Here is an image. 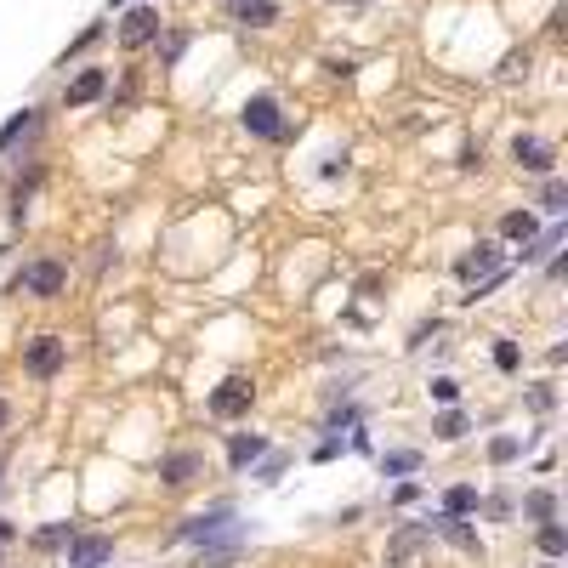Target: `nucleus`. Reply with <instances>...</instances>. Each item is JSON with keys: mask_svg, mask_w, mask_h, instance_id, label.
<instances>
[{"mask_svg": "<svg viewBox=\"0 0 568 568\" xmlns=\"http://www.w3.org/2000/svg\"><path fill=\"white\" fill-rule=\"evenodd\" d=\"M239 551H245V546H199L194 568H233V563H239Z\"/></svg>", "mask_w": 568, "mask_h": 568, "instance_id": "nucleus-25", "label": "nucleus"}, {"mask_svg": "<svg viewBox=\"0 0 568 568\" xmlns=\"http://www.w3.org/2000/svg\"><path fill=\"white\" fill-rule=\"evenodd\" d=\"M432 546V534H426V523H404V529L387 540V568H409L421 551Z\"/></svg>", "mask_w": 568, "mask_h": 568, "instance_id": "nucleus-10", "label": "nucleus"}, {"mask_svg": "<svg viewBox=\"0 0 568 568\" xmlns=\"http://www.w3.org/2000/svg\"><path fill=\"white\" fill-rule=\"evenodd\" d=\"M239 120H245L250 137H267V142L290 137V125H284V108H279V97H273V91H256V97H245Z\"/></svg>", "mask_w": 568, "mask_h": 568, "instance_id": "nucleus-2", "label": "nucleus"}, {"mask_svg": "<svg viewBox=\"0 0 568 568\" xmlns=\"http://www.w3.org/2000/svg\"><path fill=\"white\" fill-rule=\"evenodd\" d=\"M205 478V455L199 449H165L160 455V483L165 489H194Z\"/></svg>", "mask_w": 568, "mask_h": 568, "instance_id": "nucleus-7", "label": "nucleus"}, {"mask_svg": "<svg viewBox=\"0 0 568 568\" xmlns=\"http://www.w3.org/2000/svg\"><path fill=\"white\" fill-rule=\"evenodd\" d=\"M534 546H540L546 563H557V557L568 551V529H563V523H540V529H534Z\"/></svg>", "mask_w": 568, "mask_h": 568, "instance_id": "nucleus-20", "label": "nucleus"}, {"mask_svg": "<svg viewBox=\"0 0 568 568\" xmlns=\"http://www.w3.org/2000/svg\"><path fill=\"white\" fill-rule=\"evenodd\" d=\"M6 540H18V523H12V517H0V546H6Z\"/></svg>", "mask_w": 568, "mask_h": 568, "instance_id": "nucleus-40", "label": "nucleus"}, {"mask_svg": "<svg viewBox=\"0 0 568 568\" xmlns=\"http://www.w3.org/2000/svg\"><path fill=\"white\" fill-rule=\"evenodd\" d=\"M495 370H500V375H517V370H523V353H517V341H512V336H500V341H495Z\"/></svg>", "mask_w": 568, "mask_h": 568, "instance_id": "nucleus-26", "label": "nucleus"}, {"mask_svg": "<svg viewBox=\"0 0 568 568\" xmlns=\"http://www.w3.org/2000/svg\"><path fill=\"white\" fill-rule=\"evenodd\" d=\"M478 506H483V500H478V489H472V483H455V489L444 495V517H472Z\"/></svg>", "mask_w": 568, "mask_h": 568, "instance_id": "nucleus-22", "label": "nucleus"}, {"mask_svg": "<svg viewBox=\"0 0 568 568\" xmlns=\"http://www.w3.org/2000/svg\"><path fill=\"white\" fill-rule=\"evenodd\" d=\"M523 523H557V489H529L523 495Z\"/></svg>", "mask_w": 568, "mask_h": 568, "instance_id": "nucleus-16", "label": "nucleus"}, {"mask_svg": "<svg viewBox=\"0 0 568 568\" xmlns=\"http://www.w3.org/2000/svg\"><path fill=\"white\" fill-rule=\"evenodd\" d=\"M165 29L160 18V6H148V0H137V6H125V18H120V46L125 52H142V46H154Z\"/></svg>", "mask_w": 568, "mask_h": 568, "instance_id": "nucleus-5", "label": "nucleus"}, {"mask_svg": "<svg viewBox=\"0 0 568 568\" xmlns=\"http://www.w3.org/2000/svg\"><path fill=\"white\" fill-rule=\"evenodd\" d=\"M35 131H40V108H18L12 120L0 125V154H12V148H18L23 137H35Z\"/></svg>", "mask_w": 568, "mask_h": 568, "instance_id": "nucleus-15", "label": "nucleus"}, {"mask_svg": "<svg viewBox=\"0 0 568 568\" xmlns=\"http://www.w3.org/2000/svg\"><path fill=\"white\" fill-rule=\"evenodd\" d=\"M409 472H421V449H387L381 455V478H409Z\"/></svg>", "mask_w": 568, "mask_h": 568, "instance_id": "nucleus-21", "label": "nucleus"}, {"mask_svg": "<svg viewBox=\"0 0 568 568\" xmlns=\"http://www.w3.org/2000/svg\"><path fill=\"white\" fill-rule=\"evenodd\" d=\"M103 91H108V69H80L69 86H63V108H86V103H97Z\"/></svg>", "mask_w": 568, "mask_h": 568, "instance_id": "nucleus-13", "label": "nucleus"}, {"mask_svg": "<svg viewBox=\"0 0 568 568\" xmlns=\"http://www.w3.org/2000/svg\"><path fill=\"white\" fill-rule=\"evenodd\" d=\"M529 404H534V409H540V415H546V409H551V404H557V392H551V387H534V392H529Z\"/></svg>", "mask_w": 568, "mask_h": 568, "instance_id": "nucleus-38", "label": "nucleus"}, {"mask_svg": "<svg viewBox=\"0 0 568 568\" xmlns=\"http://www.w3.org/2000/svg\"><path fill=\"white\" fill-rule=\"evenodd\" d=\"M358 421H364V409H358V404H341V409H330L324 432H330V438H341V426H358Z\"/></svg>", "mask_w": 568, "mask_h": 568, "instance_id": "nucleus-27", "label": "nucleus"}, {"mask_svg": "<svg viewBox=\"0 0 568 568\" xmlns=\"http://www.w3.org/2000/svg\"><path fill=\"white\" fill-rule=\"evenodd\" d=\"M512 160L523 165V171H534V177H557V148H551L546 137H517Z\"/></svg>", "mask_w": 568, "mask_h": 568, "instance_id": "nucleus-9", "label": "nucleus"}, {"mask_svg": "<svg viewBox=\"0 0 568 568\" xmlns=\"http://www.w3.org/2000/svg\"><path fill=\"white\" fill-rule=\"evenodd\" d=\"M489 273H500V245L495 239H483V245H472L455 262V279H466V284H478V279H489Z\"/></svg>", "mask_w": 568, "mask_h": 568, "instance_id": "nucleus-12", "label": "nucleus"}, {"mask_svg": "<svg viewBox=\"0 0 568 568\" xmlns=\"http://www.w3.org/2000/svg\"><path fill=\"white\" fill-rule=\"evenodd\" d=\"M415 500H421V483H398L392 489V506H415Z\"/></svg>", "mask_w": 568, "mask_h": 568, "instance_id": "nucleus-32", "label": "nucleus"}, {"mask_svg": "<svg viewBox=\"0 0 568 568\" xmlns=\"http://www.w3.org/2000/svg\"><path fill=\"white\" fill-rule=\"evenodd\" d=\"M432 398H438V404H455V398H461V381H455V375H438V381H432Z\"/></svg>", "mask_w": 568, "mask_h": 568, "instance_id": "nucleus-30", "label": "nucleus"}, {"mask_svg": "<svg viewBox=\"0 0 568 568\" xmlns=\"http://www.w3.org/2000/svg\"><path fill=\"white\" fill-rule=\"evenodd\" d=\"M324 69L336 74V80H353V74H358V63H353V57H330V63H324Z\"/></svg>", "mask_w": 568, "mask_h": 568, "instance_id": "nucleus-34", "label": "nucleus"}, {"mask_svg": "<svg viewBox=\"0 0 568 568\" xmlns=\"http://www.w3.org/2000/svg\"><path fill=\"white\" fill-rule=\"evenodd\" d=\"M250 404H256V381H250V375H228V381L211 392L216 421H239V415H250Z\"/></svg>", "mask_w": 568, "mask_h": 568, "instance_id": "nucleus-6", "label": "nucleus"}, {"mask_svg": "<svg viewBox=\"0 0 568 568\" xmlns=\"http://www.w3.org/2000/svg\"><path fill=\"white\" fill-rule=\"evenodd\" d=\"M336 6H364V0H336Z\"/></svg>", "mask_w": 568, "mask_h": 568, "instance_id": "nucleus-43", "label": "nucleus"}, {"mask_svg": "<svg viewBox=\"0 0 568 568\" xmlns=\"http://www.w3.org/2000/svg\"><path fill=\"white\" fill-rule=\"evenodd\" d=\"M108 6H114V12H125V6H137V0H108Z\"/></svg>", "mask_w": 568, "mask_h": 568, "instance_id": "nucleus-42", "label": "nucleus"}, {"mask_svg": "<svg viewBox=\"0 0 568 568\" xmlns=\"http://www.w3.org/2000/svg\"><path fill=\"white\" fill-rule=\"evenodd\" d=\"M69 540H74L69 523H52V529H40V534H35V546H40V551H57V546H69Z\"/></svg>", "mask_w": 568, "mask_h": 568, "instance_id": "nucleus-29", "label": "nucleus"}, {"mask_svg": "<svg viewBox=\"0 0 568 568\" xmlns=\"http://www.w3.org/2000/svg\"><path fill=\"white\" fill-rule=\"evenodd\" d=\"M466 432H472V421H466V415H461V409H455V404H449L444 415L432 421V438H438V444H461Z\"/></svg>", "mask_w": 568, "mask_h": 568, "instance_id": "nucleus-19", "label": "nucleus"}, {"mask_svg": "<svg viewBox=\"0 0 568 568\" xmlns=\"http://www.w3.org/2000/svg\"><path fill=\"white\" fill-rule=\"evenodd\" d=\"M534 233H540V216H534V211H506V216H500V239H517V245H529Z\"/></svg>", "mask_w": 568, "mask_h": 568, "instance_id": "nucleus-18", "label": "nucleus"}, {"mask_svg": "<svg viewBox=\"0 0 568 568\" xmlns=\"http://www.w3.org/2000/svg\"><path fill=\"white\" fill-rule=\"evenodd\" d=\"M182 52H188V35H171V40H165V57H160V63L171 69V63H177Z\"/></svg>", "mask_w": 568, "mask_h": 568, "instance_id": "nucleus-33", "label": "nucleus"}, {"mask_svg": "<svg viewBox=\"0 0 568 568\" xmlns=\"http://www.w3.org/2000/svg\"><path fill=\"white\" fill-rule=\"evenodd\" d=\"M233 18L250 23V29H273V23H279V6H273V0H233Z\"/></svg>", "mask_w": 568, "mask_h": 568, "instance_id": "nucleus-17", "label": "nucleus"}, {"mask_svg": "<svg viewBox=\"0 0 568 568\" xmlns=\"http://www.w3.org/2000/svg\"><path fill=\"white\" fill-rule=\"evenodd\" d=\"M0 563H6V551H0Z\"/></svg>", "mask_w": 568, "mask_h": 568, "instance_id": "nucleus-45", "label": "nucleus"}, {"mask_svg": "<svg viewBox=\"0 0 568 568\" xmlns=\"http://www.w3.org/2000/svg\"><path fill=\"white\" fill-rule=\"evenodd\" d=\"M165 540H171V546H245V523L233 512V500H216L205 512L182 517Z\"/></svg>", "mask_w": 568, "mask_h": 568, "instance_id": "nucleus-1", "label": "nucleus"}, {"mask_svg": "<svg viewBox=\"0 0 568 568\" xmlns=\"http://www.w3.org/2000/svg\"><path fill=\"white\" fill-rule=\"evenodd\" d=\"M6 421H12V404H6V398H0V432H6Z\"/></svg>", "mask_w": 568, "mask_h": 568, "instance_id": "nucleus-41", "label": "nucleus"}, {"mask_svg": "<svg viewBox=\"0 0 568 568\" xmlns=\"http://www.w3.org/2000/svg\"><path fill=\"white\" fill-rule=\"evenodd\" d=\"M568 29V6H551V18H546V35H563Z\"/></svg>", "mask_w": 568, "mask_h": 568, "instance_id": "nucleus-35", "label": "nucleus"}, {"mask_svg": "<svg viewBox=\"0 0 568 568\" xmlns=\"http://www.w3.org/2000/svg\"><path fill=\"white\" fill-rule=\"evenodd\" d=\"M267 449H273V444H267L262 432H233V438H228V472H250Z\"/></svg>", "mask_w": 568, "mask_h": 568, "instance_id": "nucleus-14", "label": "nucleus"}, {"mask_svg": "<svg viewBox=\"0 0 568 568\" xmlns=\"http://www.w3.org/2000/svg\"><path fill=\"white\" fill-rule=\"evenodd\" d=\"M18 290L23 296H35V302H57V296L69 290V267L52 262V256H40V262H29L18 273Z\"/></svg>", "mask_w": 568, "mask_h": 568, "instance_id": "nucleus-3", "label": "nucleus"}, {"mask_svg": "<svg viewBox=\"0 0 568 568\" xmlns=\"http://www.w3.org/2000/svg\"><path fill=\"white\" fill-rule=\"evenodd\" d=\"M97 40H103V23H91L86 35H80V40H74V46H69V52H63V63H69V57H80V52H86V46H97Z\"/></svg>", "mask_w": 568, "mask_h": 568, "instance_id": "nucleus-31", "label": "nucleus"}, {"mask_svg": "<svg viewBox=\"0 0 568 568\" xmlns=\"http://www.w3.org/2000/svg\"><path fill=\"white\" fill-rule=\"evenodd\" d=\"M284 466H290V455H284V449H267L262 461L250 466V478H256V483H279V478H284Z\"/></svg>", "mask_w": 568, "mask_h": 568, "instance_id": "nucleus-23", "label": "nucleus"}, {"mask_svg": "<svg viewBox=\"0 0 568 568\" xmlns=\"http://www.w3.org/2000/svg\"><path fill=\"white\" fill-rule=\"evenodd\" d=\"M540 211H546V216H563L568 211V182L563 177H546V188H540Z\"/></svg>", "mask_w": 568, "mask_h": 568, "instance_id": "nucleus-24", "label": "nucleus"}, {"mask_svg": "<svg viewBox=\"0 0 568 568\" xmlns=\"http://www.w3.org/2000/svg\"><path fill=\"white\" fill-rule=\"evenodd\" d=\"M63 551H69V568H108L114 563V534H74Z\"/></svg>", "mask_w": 568, "mask_h": 568, "instance_id": "nucleus-8", "label": "nucleus"}, {"mask_svg": "<svg viewBox=\"0 0 568 568\" xmlns=\"http://www.w3.org/2000/svg\"><path fill=\"white\" fill-rule=\"evenodd\" d=\"M341 449H347V444H341V438H324V444H319V449H313V461H336Z\"/></svg>", "mask_w": 568, "mask_h": 568, "instance_id": "nucleus-36", "label": "nucleus"}, {"mask_svg": "<svg viewBox=\"0 0 568 568\" xmlns=\"http://www.w3.org/2000/svg\"><path fill=\"white\" fill-rule=\"evenodd\" d=\"M540 568H563V563H540Z\"/></svg>", "mask_w": 568, "mask_h": 568, "instance_id": "nucleus-44", "label": "nucleus"}, {"mask_svg": "<svg viewBox=\"0 0 568 568\" xmlns=\"http://www.w3.org/2000/svg\"><path fill=\"white\" fill-rule=\"evenodd\" d=\"M63 364H69V341L52 336V330L23 347V370L35 375V381H57V375H63Z\"/></svg>", "mask_w": 568, "mask_h": 568, "instance_id": "nucleus-4", "label": "nucleus"}, {"mask_svg": "<svg viewBox=\"0 0 568 568\" xmlns=\"http://www.w3.org/2000/svg\"><path fill=\"white\" fill-rule=\"evenodd\" d=\"M489 517H495V523H506V517H512V500L495 495V500H489Z\"/></svg>", "mask_w": 568, "mask_h": 568, "instance_id": "nucleus-39", "label": "nucleus"}, {"mask_svg": "<svg viewBox=\"0 0 568 568\" xmlns=\"http://www.w3.org/2000/svg\"><path fill=\"white\" fill-rule=\"evenodd\" d=\"M421 523H426V534H444L449 546H461V551H472V557H483V534L472 529L466 517H444V512H438V517H421Z\"/></svg>", "mask_w": 568, "mask_h": 568, "instance_id": "nucleus-11", "label": "nucleus"}, {"mask_svg": "<svg viewBox=\"0 0 568 568\" xmlns=\"http://www.w3.org/2000/svg\"><path fill=\"white\" fill-rule=\"evenodd\" d=\"M341 171H347V154H330V160L319 165V177H324V182H330V177H341Z\"/></svg>", "mask_w": 568, "mask_h": 568, "instance_id": "nucleus-37", "label": "nucleus"}, {"mask_svg": "<svg viewBox=\"0 0 568 568\" xmlns=\"http://www.w3.org/2000/svg\"><path fill=\"white\" fill-rule=\"evenodd\" d=\"M517 455H523V438H512V432H506V438H495V444H489V461H495V466H512Z\"/></svg>", "mask_w": 568, "mask_h": 568, "instance_id": "nucleus-28", "label": "nucleus"}]
</instances>
